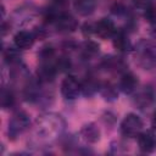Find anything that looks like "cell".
<instances>
[{
    "label": "cell",
    "instance_id": "cell-1",
    "mask_svg": "<svg viewBox=\"0 0 156 156\" xmlns=\"http://www.w3.org/2000/svg\"><path fill=\"white\" fill-rule=\"evenodd\" d=\"M65 121L57 113H44L35 122L34 133L40 141L50 143L61 136L65 130Z\"/></svg>",
    "mask_w": 156,
    "mask_h": 156
},
{
    "label": "cell",
    "instance_id": "cell-2",
    "mask_svg": "<svg viewBox=\"0 0 156 156\" xmlns=\"http://www.w3.org/2000/svg\"><path fill=\"white\" fill-rule=\"evenodd\" d=\"M138 63L145 68L151 69L156 66V44L149 40H140L135 48Z\"/></svg>",
    "mask_w": 156,
    "mask_h": 156
},
{
    "label": "cell",
    "instance_id": "cell-3",
    "mask_svg": "<svg viewBox=\"0 0 156 156\" xmlns=\"http://www.w3.org/2000/svg\"><path fill=\"white\" fill-rule=\"evenodd\" d=\"M29 124H30V119L26 112L23 111L16 112L9 121V128H7L9 138L16 139L20 134H22L29 127Z\"/></svg>",
    "mask_w": 156,
    "mask_h": 156
},
{
    "label": "cell",
    "instance_id": "cell-4",
    "mask_svg": "<svg viewBox=\"0 0 156 156\" xmlns=\"http://www.w3.org/2000/svg\"><path fill=\"white\" fill-rule=\"evenodd\" d=\"M143 129V121L135 113H128L121 122V133L124 136L134 138L138 136Z\"/></svg>",
    "mask_w": 156,
    "mask_h": 156
},
{
    "label": "cell",
    "instance_id": "cell-5",
    "mask_svg": "<svg viewBox=\"0 0 156 156\" xmlns=\"http://www.w3.org/2000/svg\"><path fill=\"white\" fill-rule=\"evenodd\" d=\"M51 21H52L55 28L61 33H71L78 28L77 20L72 15L66 13V12L56 13L55 16L51 17Z\"/></svg>",
    "mask_w": 156,
    "mask_h": 156
},
{
    "label": "cell",
    "instance_id": "cell-6",
    "mask_svg": "<svg viewBox=\"0 0 156 156\" xmlns=\"http://www.w3.org/2000/svg\"><path fill=\"white\" fill-rule=\"evenodd\" d=\"M82 93V83L74 76H67L61 83V94L67 100H74Z\"/></svg>",
    "mask_w": 156,
    "mask_h": 156
},
{
    "label": "cell",
    "instance_id": "cell-7",
    "mask_svg": "<svg viewBox=\"0 0 156 156\" xmlns=\"http://www.w3.org/2000/svg\"><path fill=\"white\" fill-rule=\"evenodd\" d=\"M57 66L56 62L52 61H40V65L37 69L38 79L41 83H49L54 80L56 73H57Z\"/></svg>",
    "mask_w": 156,
    "mask_h": 156
},
{
    "label": "cell",
    "instance_id": "cell-8",
    "mask_svg": "<svg viewBox=\"0 0 156 156\" xmlns=\"http://www.w3.org/2000/svg\"><path fill=\"white\" fill-rule=\"evenodd\" d=\"M117 28L110 18H101L94 26V33L101 39H110L115 35Z\"/></svg>",
    "mask_w": 156,
    "mask_h": 156
},
{
    "label": "cell",
    "instance_id": "cell-9",
    "mask_svg": "<svg viewBox=\"0 0 156 156\" xmlns=\"http://www.w3.org/2000/svg\"><path fill=\"white\" fill-rule=\"evenodd\" d=\"M155 100V91L151 87H143L141 89L135 90L134 102L139 108L149 107Z\"/></svg>",
    "mask_w": 156,
    "mask_h": 156
},
{
    "label": "cell",
    "instance_id": "cell-10",
    "mask_svg": "<svg viewBox=\"0 0 156 156\" xmlns=\"http://www.w3.org/2000/svg\"><path fill=\"white\" fill-rule=\"evenodd\" d=\"M138 145L143 152L151 154L156 150V135L152 130L140 132L138 135Z\"/></svg>",
    "mask_w": 156,
    "mask_h": 156
},
{
    "label": "cell",
    "instance_id": "cell-11",
    "mask_svg": "<svg viewBox=\"0 0 156 156\" xmlns=\"http://www.w3.org/2000/svg\"><path fill=\"white\" fill-rule=\"evenodd\" d=\"M118 88L121 89L122 93H124L127 95L135 93V90L138 89V79H136V77L130 72H124L121 76V79H119V83H118Z\"/></svg>",
    "mask_w": 156,
    "mask_h": 156
},
{
    "label": "cell",
    "instance_id": "cell-12",
    "mask_svg": "<svg viewBox=\"0 0 156 156\" xmlns=\"http://www.w3.org/2000/svg\"><path fill=\"white\" fill-rule=\"evenodd\" d=\"M34 40H35V35L28 30H20L13 37L15 46L20 50H27L32 48V45L34 44Z\"/></svg>",
    "mask_w": 156,
    "mask_h": 156
},
{
    "label": "cell",
    "instance_id": "cell-13",
    "mask_svg": "<svg viewBox=\"0 0 156 156\" xmlns=\"http://www.w3.org/2000/svg\"><path fill=\"white\" fill-rule=\"evenodd\" d=\"M112 44H113L115 49L121 51V52H127L132 49L128 35L123 30H117L115 33V35L112 37Z\"/></svg>",
    "mask_w": 156,
    "mask_h": 156
},
{
    "label": "cell",
    "instance_id": "cell-14",
    "mask_svg": "<svg viewBox=\"0 0 156 156\" xmlns=\"http://www.w3.org/2000/svg\"><path fill=\"white\" fill-rule=\"evenodd\" d=\"M74 10L80 16H89L96 7V0H74Z\"/></svg>",
    "mask_w": 156,
    "mask_h": 156
},
{
    "label": "cell",
    "instance_id": "cell-15",
    "mask_svg": "<svg viewBox=\"0 0 156 156\" xmlns=\"http://www.w3.org/2000/svg\"><path fill=\"white\" fill-rule=\"evenodd\" d=\"M80 135L87 143H96L100 138V132L94 124H87L80 129Z\"/></svg>",
    "mask_w": 156,
    "mask_h": 156
},
{
    "label": "cell",
    "instance_id": "cell-16",
    "mask_svg": "<svg viewBox=\"0 0 156 156\" xmlns=\"http://www.w3.org/2000/svg\"><path fill=\"white\" fill-rule=\"evenodd\" d=\"M100 88V83L95 79V77L89 76L84 79V82L82 83V93L85 96H91L94 95Z\"/></svg>",
    "mask_w": 156,
    "mask_h": 156
},
{
    "label": "cell",
    "instance_id": "cell-17",
    "mask_svg": "<svg viewBox=\"0 0 156 156\" xmlns=\"http://www.w3.org/2000/svg\"><path fill=\"white\" fill-rule=\"evenodd\" d=\"M102 67L106 68L107 71H115V72H119L124 68V62L119 58V57H115V56H108L105 57L102 60Z\"/></svg>",
    "mask_w": 156,
    "mask_h": 156
},
{
    "label": "cell",
    "instance_id": "cell-18",
    "mask_svg": "<svg viewBox=\"0 0 156 156\" xmlns=\"http://www.w3.org/2000/svg\"><path fill=\"white\" fill-rule=\"evenodd\" d=\"M80 52L84 58H91L99 54V45L91 40H87L82 44Z\"/></svg>",
    "mask_w": 156,
    "mask_h": 156
},
{
    "label": "cell",
    "instance_id": "cell-19",
    "mask_svg": "<svg viewBox=\"0 0 156 156\" xmlns=\"http://www.w3.org/2000/svg\"><path fill=\"white\" fill-rule=\"evenodd\" d=\"M99 91L101 93V95L108 100V101H113L117 99V89L115 88V85H112L111 83H104V84H100V88H99Z\"/></svg>",
    "mask_w": 156,
    "mask_h": 156
},
{
    "label": "cell",
    "instance_id": "cell-20",
    "mask_svg": "<svg viewBox=\"0 0 156 156\" xmlns=\"http://www.w3.org/2000/svg\"><path fill=\"white\" fill-rule=\"evenodd\" d=\"M4 57H5V60H6L9 63H12V65L20 63V60H21V55H20L18 50L15 49V48L5 49V50H4Z\"/></svg>",
    "mask_w": 156,
    "mask_h": 156
},
{
    "label": "cell",
    "instance_id": "cell-21",
    "mask_svg": "<svg viewBox=\"0 0 156 156\" xmlns=\"http://www.w3.org/2000/svg\"><path fill=\"white\" fill-rule=\"evenodd\" d=\"M15 104V95L10 89H2L1 91V106L4 108H10Z\"/></svg>",
    "mask_w": 156,
    "mask_h": 156
},
{
    "label": "cell",
    "instance_id": "cell-22",
    "mask_svg": "<svg viewBox=\"0 0 156 156\" xmlns=\"http://www.w3.org/2000/svg\"><path fill=\"white\" fill-rule=\"evenodd\" d=\"M38 56H39L40 61H52V58L55 56V50H54V48L51 45H45L39 51Z\"/></svg>",
    "mask_w": 156,
    "mask_h": 156
},
{
    "label": "cell",
    "instance_id": "cell-23",
    "mask_svg": "<svg viewBox=\"0 0 156 156\" xmlns=\"http://www.w3.org/2000/svg\"><path fill=\"white\" fill-rule=\"evenodd\" d=\"M145 18L147 20V22L156 24V5L155 4H150L146 9H145V13H144Z\"/></svg>",
    "mask_w": 156,
    "mask_h": 156
},
{
    "label": "cell",
    "instance_id": "cell-24",
    "mask_svg": "<svg viewBox=\"0 0 156 156\" xmlns=\"http://www.w3.org/2000/svg\"><path fill=\"white\" fill-rule=\"evenodd\" d=\"M133 2H134V5H135L136 7L145 10V9L151 4V0H133Z\"/></svg>",
    "mask_w": 156,
    "mask_h": 156
},
{
    "label": "cell",
    "instance_id": "cell-25",
    "mask_svg": "<svg viewBox=\"0 0 156 156\" xmlns=\"http://www.w3.org/2000/svg\"><path fill=\"white\" fill-rule=\"evenodd\" d=\"M151 127H152L154 130H156V111L154 112L152 118H151Z\"/></svg>",
    "mask_w": 156,
    "mask_h": 156
}]
</instances>
